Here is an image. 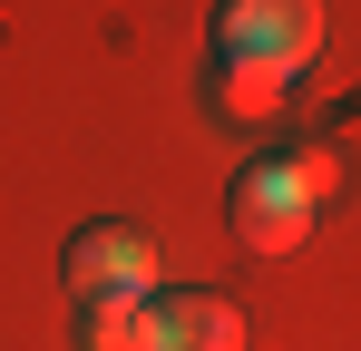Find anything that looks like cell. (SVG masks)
<instances>
[{"mask_svg": "<svg viewBox=\"0 0 361 351\" xmlns=\"http://www.w3.org/2000/svg\"><path fill=\"white\" fill-rule=\"evenodd\" d=\"M59 283L78 292V312H88V302H147V292H157V244L137 225H118V215H108V225H78L59 244Z\"/></svg>", "mask_w": 361, "mask_h": 351, "instance_id": "3957f363", "label": "cell"}, {"mask_svg": "<svg viewBox=\"0 0 361 351\" xmlns=\"http://www.w3.org/2000/svg\"><path fill=\"white\" fill-rule=\"evenodd\" d=\"M147 351H244V312L215 283H157L147 292Z\"/></svg>", "mask_w": 361, "mask_h": 351, "instance_id": "277c9868", "label": "cell"}, {"mask_svg": "<svg viewBox=\"0 0 361 351\" xmlns=\"http://www.w3.org/2000/svg\"><path fill=\"white\" fill-rule=\"evenodd\" d=\"M205 49H215V68H244V78L293 88L302 68L322 58V0H215Z\"/></svg>", "mask_w": 361, "mask_h": 351, "instance_id": "6da1fadb", "label": "cell"}, {"mask_svg": "<svg viewBox=\"0 0 361 351\" xmlns=\"http://www.w3.org/2000/svg\"><path fill=\"white\" fill-rule=\"evenodd\" d=\"M225 225H235V244H244V254H264V264H283V254H302V244H312V225H322V195L302 185L293 147H264V156L235 176Z\"/></svg>", "mask_w": 361, "mask_h": 351, "instance_id": "7a4b0ae2", "label": "cell"}, {"mask_svg": "<svg viewBox=\"0 0 361 351\" xmlns=\"http://www.w3.org/2000/svg\"><path fill=\"white\" fill-rule=\"evenodd\" d=\"M78 351H147V302H88L78 312Z\"/></svg>", "mask_w": 361, "mask_h": 351, "instance_id": "5b68a950", "label": "cell"}]
</instances>
